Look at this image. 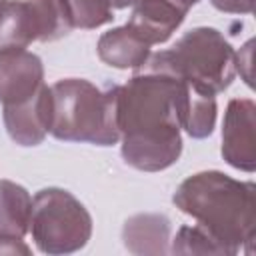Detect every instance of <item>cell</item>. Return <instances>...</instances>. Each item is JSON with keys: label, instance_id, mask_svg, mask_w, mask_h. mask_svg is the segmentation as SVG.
<instances>
[{"label": "cell", "instance_id": "cell-1", "mask_svg": "<svg viewBox=\"0 0 256 256\" xmlns=\"http://www.w3.org/2000/svg\"><path fill=\"white\" fill-rule=\"evenodd\" d=\"M190 90L186 80L150 60L124 86H116V122L128 166L160 172L180 158Z\"/></svg>", "mask_w": 256, "mask_h": 256}, {"label": "cell", "instance_id": "cell-2", "mask_svg": "<svg viewBox=\"0 0 256 256\" xmlns=\"http://www.w3.org/2000/svg\"><path fill=\"white\" fill-rule=\"evenodd\" d=\"M176 208L192 216L228 252L252 250L256 236V186L218 170L188 176L172 196Z\"/></svg>", "mask_w": 256, "mask_h": 256}, {"label": "cell", "instance_id": "cell-3", "mask_svg": "<svg viewBox=\"0 0 256 256\" xmlns=\"http://www.w3.org/2000/svg\"><path fill=\"white\" fill-rule=\"evenodd\" d=\"M50 134L64 142L112 146L120 140L116 122V86L100 90L84 78H66L50 86Z\"/></svg>", "mask_w": 256, "mask_h": 256}, {"label": "cell", "instance_id": "cell-4", "mask_svg": "<svg viewBox=\"0 0 256 256\" xmlns=\"http://www.w3.org/2000/svg\"><path fill=\"white\" fill-rule=\"evenodd\" d=\"M150 62L174 72L204 96L224 92L236 76V52L216 28L198 26L182 34L170 50L148 56Z\"/></svg>", "mask_w": 256, "mask_h": 256}, {"label": "cell", "instance_id": "cell-5", "mask_svg": "<svg viewBox=\"0 0 256 256\" xmlns=\"http://www.w3.org/2000/svg\"><path fill=\"white\" fill-rule=\"evenodd\" d=\"M30 232L44 254H70L86 246L92 218L84 204L62 188H44L32 198Z\"/></svg>", "mask_w": 256, "mask_h": 256}, {"label": "cell", "instance_id": "cell-6", "mask_svg": "<svg viewBox=\"0 0 256 256\" xmlns=\"http://www.w3.org/2000/svg\"><path fill=\"white\" fill-rule=\"evenodd\" d=\"M222 156L244 172L256 168V104L250 98L228 102L222 122Z\"/></svg>", "mask_w": 256, "mask_h": 256}, {"label": "cell", "instance_id": "cell-7", "mask_svg": "<svg viewBox=\"0 0 256 256\" xmlns=\"http://www.w3.org/2000/svg\"><path fill=\"white\" fill-rule=\"evenodd\" d=\"M44 86L42 60L28 50L0 52V102L22 104Z\"/></svg>", "mask_w": 256, "mask_h": 256}, {"label": "cell", "instance_id": "cell-8", "mask_svg": "<svg viewBox=\"0 0 256 256\" xmlns=\"http://www.w3.org/2000/svg\"><path fill=\"white\" fill-rule=\"evenodd\" d=\"M4 126L8 136L20 146H36L50 132L52 96L50 86H42L22 104L4 106Z\"/></svg>", "mask_w": 256, "mask_h": 256}, {"label": "cell", "instance_id": "cell-9", "mask_svg": "<svg viewBox=\"0 0 256 256\" xmlns=\"http://www.w3.org/2000/svg\"><path fill=\"white\" fill-rule=\"evenodd\" d=\"M188 10L178 0H136L126 26L144 44H162L184 22Z\"/></svg>", "mask_w": 256, "mask_h": 256}, {"label": "cell", "instance_id": "cell-10", "mask_svg": "<svg viewBox=\"0 0 256 256\" xmlns=\"http://www.w3.org/2000/svg\"><path fill=\"white\" fill-rule=\"evenodd\" d=\"M122 240L132 254H166L170 220L164 214H136L124 222Z\"/></svg>", "mask_w": 256, "mask_h": 256}, {"label": "cell", "instance_id": "cell-11", "mask_svg": "<svg viewBox=\"0 0 256 256\" xmlns=\"http://www.w3.org/2000/svg\"><path fill=\"white\" fill-rule=\"evenodd\" d=\"M98 56L104 64L120 68V70L140 68L150 56V46L144 44L140 38H136L130 32V28L124 24L100 36Z\"/></svg>", "mask_w": 256, "mask_h": 256}, {"label": "cell", "instance_id": "cell-12", "mask_svg": "<svg viewBox=\"0 0 256 256\" xmlns=\"http://www.w3.org/2000/svg\"><path fill=\"white\" fill-rule=\"evenodd\" d=\"M38 40L32 8L26 0H4L0 4V52L24 50Z\"/></svg>", "mask_w": 256, "mask_h": 256}, {"label": "cell", "instance_id": "cell-13", "mask_svg": "<svg viewBox=\"0 0 256 256\" xmlns=\"http://www.w3.org/2000/svg\"><path fill=\"white\" fill-rule=\"evenodd\" d=\"M32 198L12 180H0V236L22 238L30 230Z\"/></svg>", "mask_w": 256, "mask_h": 256}, {"label": "cell", "instance_id": "cell-14", "mask_svg": "<svg viewBox=\"0 0 256 256\" xmlns=\"http://www.w3.org/2000/svg\"><path fill=\"white\" fill-rule=\"evenodd\" d=\"M26 2L32 8L40 42H54L66 36L74 28L64 0H26Z\"/></svg>", "mask_w": 256, "mask_h": 256}, {"label": "cell", "instance_id": "cell-15", "mask_svg": "<svg viewBox=\"0 0 256 256\" xmlns=\"http://www.w3.org/2000/svg\"><path fill=\"white\" fill-rule=\"evenodd\" d=\"M214 124H216V100H214V96H204L192 88L182 128L192 138H206L212 134Z\"/></svg>", "mask_w": 256, "mask_h": 256}, {"label": "cell", "instance_id": "cell-16", "mask_svg": "<svg viewBox=\"0 0 256 256\" xmlns=\"http://www.w3.org/2000/svg\"><path fill=\"white\" fill-rule=\"evenodd\" d=\"M170 252L174 254H230L206 228L182 226L172 242Z\"/></svg>", "mask_w": 256, "mask_h": 256}, {"label": "cell", "instance_id": "cell-17", "mask_svg": "<svg viewBox=\"0 0 256 256\" xmlns=\"http://www.w3.org/2000/svg\"><path fill=\"white\" fill-rule=\"evenodd\" d=\"M64 2L74 28L90 30L108 24L114 18L112 12L114 8L110 6L108 0H64Z\"/></svg>", "mask_w": 256, "mask_h": 256}, {"label": "cell", "instance_id": "cell-18", "mask_svg": "<svg viewBox=\"0 0 256 256\" xmlns=\"http://www.w3.org/2000/svg\"><path fill=\"white\" fill-rule=\"evenodd\" d=\"M212 6L226 14H252L254 0H210Z\"/></svg>", "mask_w": 256, "mask_h": 256}, {"label": "cell", "instance_id": "cell-19", "mask_svg": "<svg viewBox=\"0 0 256 256\" xmlns=\"http://www.w3.org/2000/svg\"><path fill=\"white\" fill-rule=\"evenodd\" d=\"M2 254H30V248L22 242V238L0 236V256Z\"/></svg>", "mask_w": 256, "mask_h": 256}, {"label": "cell", "instance_id": "cell-20", "mask_svg": "<svg viewBox=\"0 0 256 256\" xmlns=\"http://www.w3.org/2000/svg\"><path fill=\"white\" fill-rule=\"evenodd\" d=\"M112 8H128L132 4H136V0H108Z\"/></svg>", "mask_w": 256, "mask_h": 256}, {"label": "cell", "instance_id": "cell-21", "mask_svg": "<svg viewBox=\"0 0 256 256\" xmlns=\"http://www.w3.org/2000/svg\"><path fill=\"white\" fill-rule=\"evenodd\" d=\"M178 2H182V4H184V6H188V8H192V6H194V4H198L200 0H178Z\"/></svg>", "mask_w": 256, "mask_h": 256}, {"label": "cell", "instance_id": "cell-22", "mask_svg": "<svg viewBox=\"0 0 256 256\" xmlns=\"http://www.w3.org/2000/svg\"><path fill=\"white\" fill-rule=\"evenodd\" d=\"M2 2H4V0H0V4H2Z\"/></svg>", "mask_w": 256, "mask_h": 256}]
</instances>
